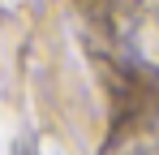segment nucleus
<instances>
[{"instance_id": "2", "label": "nucleus", "mask_w": 159, "mask_h": 155, "mask_svg": "<svg viewBox=\"0 0 159 155\" xmlns=\"http://www.w3.org/2000/svg\"><path fill=\"white\" fill-rule=\"evenodd\" d=\"M103 155H159V112L142 116V121H129L112 138V147Z\"/></svg>"}, {"instance_id": "1", "label": "nucleus", "mask_w": 159, "mask_h": 155, "mask_svg": "<svg viewBox=\"0 0 159 155\" xmlns=\"http://www.w3.org/2000/svg\"><path fill=\"white\" fill-rule=\"evenodd\" d=\"M120 35L138 65L159 69V0H129L120 13Z\"/></svg>"}]
</instances>
